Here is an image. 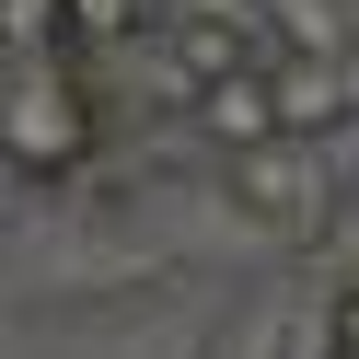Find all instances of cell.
I'll use <instances>...</instances> for the list:
<instances>
[{
	"instance_id": "obj_1",
	"label": "cell",
	"mask_w": 359,
	"mask_h": 359,
	"mask_svg": "<svg viewBox=\"0 0 359 359\" xmlns=\"http://www.w3.org/2000/svg\"><path fill=\"white\" fill-rule=\"evenodd\" d=\"M104 140V104L81 47H0V163L35 186H70Z\"/></svg>"
},
{
	"instance_id": "obj_2",
	"label": "cell",
	"mask_w": 359,
	"mask_h": 359,
	"mask_svg": "<svg viewBox=\"0 0 359 359\" xmlns=\"http://www.w3.org/2000/svg\"><path fill=\"white\" fill-rule=\"evenodd\" d=\"M220 186L243 197V220H266V232H290V243H325V220H336V174H325V151L290 140V128L220 151Z\"/></svg>"
},
{
	"instance_id": "obj_3",
	"label": "cell",
	"mask_w": 359,
	"mask_h": 359,
	"mask_svg": "<svg viewBox=\"0 0 359 359\" xmlns=\"http://www.w3.org/2000/svg\"><path fill=\"white\" fill-rule=\"evenodd\" d=\"M266 93H278V128L290 140H325V128H348V70H336V47H302V58H266Z\"/></svg>"
},
{
	"instance_id": "obj_4",
	"label": "cell",
	"mask_w": 359,
	"mask_h": 359,
	"mask_svg": "<svg viewBox=\"0 0 359 359\" xmlns=\"http://www.w3.org/2000/svg\"><path fill=\"white\" fill-rule=\"evenodd\" d=\"M197 140L209 151H243V140H266V128H278V93H266V58H232V70H209L197 81Z\"/></svg>"
},
{
	"instance_id": "obj_5",
	"label": "cell",
	"mask_w": 359,
	"mask_h": 359,
	"mask_svg": "<svg viewBox=\"0 0 359 359\" xmlns=\"http://www.w3.org/2000/svg\"><path fill=\"white\" fill-rule=\"evenodd\" d=\"M220 359H278V313H232V336H220Z\"/></svg>"
},
{
	"instance_id": "obj_6",
	"label": "cell",
	"mask_w": 359,
	"mask_h": 359,
	"mask_svg": "<svg viewBox=\"0 0 359 359\" xmlns=\"http://www.w3.org/2000/svg\"><path fill=\"white\" fill-rule=\"evenodd\" d=\"M325 359H359V278L325 302Z\"/></svg>"
},
{
	"instance_id": "obj_7",
	"label": "cell",
	"mask_w": 359,
	"mask_h": 359,
	"mask_svg": "<svg viewBox=\"0 0 359 359\" xmlns=\"http://www.w3.org/2000/svg\"><path fill=\"white\" fill-rule=\"evenodd\" d=\"M336 70H348V116H359V35H336Z\"/></svg>"
}]
</instances>
